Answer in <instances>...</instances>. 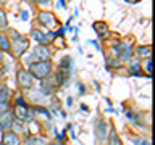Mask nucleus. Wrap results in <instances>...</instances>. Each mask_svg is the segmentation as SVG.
<instances>
[{
  "instance_id": "22",
  "label": "nucleus",
  "mask_w": 155,
  "mask_h": 145,
  "mask_svg": "<svg viewBox=\"0 0 155 145\" xmlns=\"http://www.w3.org/2000/svg\"><path fill=\"white\" fill-rule=\"evenodd\" d=\"M8 27V21H7V16H5V11L0 10V29H7Z\"/></svg>"
},
{
  "instance_id": "2",
  "label": "nucleus",
  "mask_w": 155,
  "mask_h": 145,
  "mask_svg": "<svg viewBox=\"0 0 155 145\" xmlns=\"http://www.w3.org/2000/svg\"><path fill=\"white\" fill-rule=\"evenodd\" d=\"M52 61H37V63H31L29 65V72L32 74L34 79H45V77L52 72Z\"/></svg>"
},
{
  "instance_id": "13",
  "label": "nucleus",
  "mask_w": 155,
  "mask_h": 145,
  "mask_svg": "<svg viewBox=\"0 0 155 145\" xmlns=\"http://www.w3.org/2000/svg\"><path fill=\"white\" fill-rule=\"evenodd\" d=\"M24 145H47V140L44 137H39V135H29L24 140Z\"/></svg>"
},
{
  "instance_id": "23",
  "label": "nucleus",
  "mask_w": 155,
  "mask_h": 145,
  "mask_svg": "<svg viewBox=\"0 0 155 145\" xmlns=\"http://www.w3.org/2000/svg\"><path fill=\"white\" fill-rule=\"evenodd\" d=\"M133 143L134 145H150L149 139H145V137H136L133 139Z\"/></svg>"
},
{
  "instance_id": "21",
  "label": "nucleus",
  "mask_w": 155,
  "mask_h": 145,
  "mask_svg": "<svg viewBox=\"0 0 155 145\" xmlns=\"http://www.w3.org/2000/svg\"><path fill=\"white\" fill-rule=\"evenodd\" d=\"M140 68H144V71L147 72V76H152V60H150V58H145L144 65H140Z\"/></svg>"
},
{
  "instance_id": "26",
  "label": "nucleus",
  "mask_w": 155,
  "mask_h": 145,
  "mask_svg": "<svg viewBox=\"0 0 155 145\" xmlns=\"http://www.w3.org/2000/svg\"><path fill=\"white\" fill-rule=\"evenodd\" d=\"M31 2H34V3H41V5H48L52 2V0H31Z\"/></svg>"
},
{
  "instance_id": "3",
  "label": "nucleus",
  "mask_w": 155,
  "mask_h": 145,
  "mask_svg": "<svg viewBox=\"0 0 155 145\" xmlns=\"http://www.w3.org/2000/svg\"><path fill=\"white\" fill-rule=\"evenodd\" d=\"M50 56H52V52L48 45H37L29 53V56H26V63L31 65V63H37V61H47L50 60Z\"/></svg>"
},
{
  "instance_id": "1",
  "label": "nucleus",
  "mask_w": 155,
  "mask_h": 145,
  "mask_svg": "<svg viewBox=\"0 0 155 145\" xmlns=\"http://www.w3.org/2000/svg\"><path fill=\"white\" fill-rule=\"evenodd\" d=\"M10 36H12V39H10V50L13 52L15 56H23V53L29 48V39L24 37L23 34H19L18 31H15V29L10 31Z\"/></svg>"
},
{
  "instance_id": "20",
  "label": "nucleus",
  "mask_w": 155,
  "mask_h": 145,
  "mask_svg": "<svg viewBox=\"0 0 155 145\" xmlns=\"http://www.w3.org/2000/svg\"><path fill=\"white\" fill-rule=\"evenodd\" d=\"M10 130H13V132H16V134L24 132V121L15 119V121H13V124H12V129H10Z\"/></svg>"
},
{
  "instance_id": "14",
  "label": "nucleus",
  "mask_w": 155,
  "mask_h": 145,
  "mask_svg": "<svg viewBox=\"0 0 155 145\" xmlns=\"http://www.w3.org/2000/svg\"><path fill=\"white\" fill-rule=\"evenodd\" d=\"M34 114L39 116V119H42V121L50 119V111L47 108H44V106H36V108H34Z\"/></svg>"
},
{
  "instance_id": "12",
  "label": "nucleus",
  "mask_w": 155,
  "mask_h": 145,
  "mask_svg": "<svg viewBox=\"0 0 155 145\" xmlns=\"http://www.w3.org/2000/svg\"><path fill=\"white\" fill-rule=\"evenodd\" d=\"M26 110H28V105H16V106H15V110H13L15 119L24 121V116H26Z\"/></svg>"
},
{
  "instance_id": "17",
  "label": "nucleus",
  "mask_w": 155,
  "mask_h": 145,
  "mask_svg": "<svg viewBox=\"0 0 155 145\" xmlns=\"http://www.w3.org/2000/svg\"><path fill=\"white\" fill-rule=\"evenodd\" d=\"M107 145H121V140H120L118 134H116V130L113 127L108 132V142H107Z\"/></svg>"
},
{
  "instance_id": "6",
  "label": "nucleus",
  "mask_w": 155,
  "mask_h": 145,
  "mask_svg": "<svg viewBox=\"0 0 155 145\" xmlns=\"http://www.w3.org/2000/svg\"><path fill=\"white\" fill-rule=\"evenodd\" d=\"M37 21L42 24V26H47V27H53L57 24V18L53 16V13L50 11H39L37 14Z\"/></svg>"
},
{
  "instance_id": "27",
  "label": "nucleus",
  "mask_w": 155,
  "mask_h": 145,
  "mask_svg": "<svg viewBox=\"0 0 155 145\" xmlns=\"http://www.w3.org/2000/svg\"><path fill=\"white\" fill-rule=\"evenodd\" d=\"M78 87H79V90H81V95H82V94H84V85H82V84H78Z\"/></svg>"
},
{
  "instance_id": "9",
  "label": "nucleus",
  "mask_w": 155,
  "mask_h": 145,
  "mask_svg": "<svg viewBox=\"0 0 155 145\" xmlns=\"http://www.w3.org/2000/svg\"><path fill=\"white\" fill-rule=\"evenodd\" d=\"M31 37H32L34 42H37V45H48V44H50V39H48L47 34L42 32L41 29H32Z\"/></svg>"
},
{
  "instance_id": "28",
  "label": "nucleus",
  "mask_w": 155,
  "mask_h": 145,
  "mask_svg": "<svg viewBox=\"0 0 155 145\" xmlns=\"http://www.w3.org/2000/svg\"><path fill=\"white\" fill-rule=\"evenodd\" d=\"M2 61H3V52L0 50V65H2Z\"/></svg>"
},
{
  "instance_id": "7",
  "label": "nucleus",
  "mask_w": 155,
  "mask_h": 145,
  "mask_svg": "<svg viewBox=\"0 0 155 145\" xmlns=\"http://www.w3.org/2000/svg\"><path fill=\"white\" fill-rule=\"evenodd\" d=\"M120 60L121 61H129L133 58V47L128 42H120Z\"/></svg>"
},
{
  "instance_id": "31",
  "label": "nucleus",
  "mask_w": 155,
  "mask_h": 145,
  "mask_svg": "<svg viewBox=\"0 0 155 145\" xmlns=\"http://www.w3.org/2000/svg\"><path fill=\"white\" fill-rule=\"evenodd\" d=\"M50 145H61V143H58V142H53V143H50Z\"/></svg>"
},
{
  "instance_id": "4",
  "label": "nucleus",
  "mask_w": 155,
  "mask_h": 145,
  "mask_svg": "<svg viewBox=\"0 0 155 145\" xmlns=\"http://www.w3.org/2000/svg\"><path fill=\"white\" fill-rule=\"evenodd\" d=\"M108 124L105 123L104 119H97L95 123V137H97V142L99 143H104L107 137H108Z\"/></svg>"
},
{
  "instance_id": "16",
  "label": "nucleus",
  "mask_w": 155,
  "mask_h": 145,
  "mask_svg": "<svg viewBox=\"0 0 155 145\" xmlns=\"http://www.w3.org/2000/svg\"><path fill=\"white\" fill-rule=\"evenodd\" d=\"M129 74H133V76H140L142 74V68H140L139 60L129 61Z\"/></svg>"
},
{
  "instance_id": "15",
  "label": "nucleus",
  "mask_w": 155,
  "mask_h": 145,
  "mask_svg": "<svg viewBox=\"0 0 155 145\" xmlns=\"http://www.w3.org/2000/svg\"><path fill=\"white\" fill-rule=\"evenodd\" d=\"M150 53H152V48L150 45H139L136 48V55L139 58H150Z\"/></svg>"
},
{
  "instance_id": "32",
  "label": "nucleus",
  "mask_w": 155,
  "mask_h": 145,
  "mask_svg": "<svg viewBox=\"0 0 155 145\" xmlns=\"http://www.w3.org/2000/svg\"><path fill=\"white\" fill-rule=\"evenodd\" d=\"M0 145H3V143H0Z\"/></svg>"
},
{
  "instance_id": "5",
  "label": "nucleus",
  "mask_w": 155,
  "mask_h": 145,
  "mask_svg": "<svg viewBox=\"0 0 155 145\" xmlns=\"http://www.w3.org/2000/svg\"><path fill=\"white\" fill-rule=\"evenodd\" d=\"M16 79H18V84L23 87V89H31L34 85V77L29 71L26 69H18V74H16Z\"/></svg>"
},
{
  "instance_id": "24",
  "label": "nucleus",
  "mask_w": 155,
  "mask_h": 145,
  "mask_svg": "<svg viewBox=\"0 0 155 145\" xmlns=\"http://www.w3.org/2000/svg\"><path fill=\"white\" fill-rule=\"evenodd\" d=\"M5 111H10V105H8V102H2V103H0V114L5 113Z\"/></svg>"
},
{
  "instance_id": "25",
  "label": "nucleus",
  "mask_w": 155,
  "mask_h": 145,
  "mask_svg": "<svg viewBox=\"0 0 155 145\" xmlns=\"http://www.w3.org/2000/svg\"><path fill=\"white\" fill-rule=\"evenodd\" d=\"M21 19H23V21H28V19H29V11H28V10H23V11H21Z\"/></svg>"
},
{
  "instance_id": "19",
  "label": "nucleus",
  "mask_w": 155,
  "mask_h": 145,
  "mask_svg": "<svg viewBox=\"0 0 155 145\" xmlns=\"http://www.w3.org/2000/svg\"><path fill=\"white\" fill-rule=\"evenodd\" d=\"M10 98V89L7 84H0V103L2 102H8Z\"/></svg>"
},
{
  "instance_id": "30",
  "label": "nucleus",
  "mask_w": 155,
  "mask_h": 145,
  "mask_svg": "<svg viewBox=\"0 0 155 145\" xmlns=\"http://www.w3.org/2000/svg\"><path fill=\"white\" fill-rule=\"evenodd\" d=\"M126 2H129V3H133V2H137V0H126Z\"/></svg>"
},
{
  "instance_id": "29",
  "label": "nucleus",
  "mask_w": 155,
  "mask_h": 145,
  "mask_svg": "<svg viewBox=\"0 0 155 145\" xmlns=\"http://www.w3.org/2000/svg\"><path fill=\"white\" fill-rule=\"evenodd\" d=\"M60 7H65V0H60Z\"/></svg>"
},
{
  "instance_id": "18",
  "label": "nucleus",
  "mask_w": 155,
  "mask_h": 145,
  "mask_svg": "<svg viewBox=\"0 0 155 145\" xmlns=\"http://www.w3.org/2000/svg\"><path fill=\"white\" fill-rule=\"evenodd\" d=\"M0 50L2 52H10V39L7 34L0 32Z\"/></svg>"
},
{
  "instance_id": "8",
  "label": "nucleus",
  "mask_w": 155,
  "mask_h": 145,
  "mask_svg": "<svg viewBox=\"0 0 155 145\" xmlns=\"http://www.w3.org/2000/svg\"><path fill=\"white\" fill-rule=\"evenodd\" d=\"M15 121V116L12 111H5V113L0 114V129L2 130H10L12 129V124Z\"/></svg>"
},
{
  "instance_id": "10",
  "label": "nucleus",
  "mask_w": 155,
  "mask_h": 145,
  "mask_svg": "<svg viewBox=\"0 0 155 145\" xmlns=\"http://www.w3.org/2000/svg\"><path fill=\"white\" fill-rule=\"evenodd\" d=\"M3 145H21V139H19V135L16 132H13V130H5L3 134Z\"/></svg>"
},
{
  "instance_id": "11",
  "label": "nucleus",
  "mask_w": 155,
  "mask_h": 145,
  "mask_svg": "<svg viewBox=\"0 0 155 145\" xmlns=\"http://www.w3.org/2000/svg\"><path fill=\"white\" fill-rule=\"evenodd\" d=\"M94 29H95V32L99 34V37H100V39H108L110 31H108V26H107L105 23L95 21V23H94Z\"/></svg>"
}]
</instances>
